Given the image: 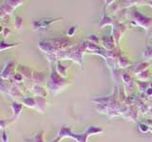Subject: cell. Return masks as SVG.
I'll return each mask as SVG.
<instances>
[{
	"label": "cell",
	"instance_id": "cell-1",
	"mask_svg": "<svg viewBox=\"0 0 152 142\" xmlns=\"http://www.w3.org/2000/svg\"><path fill=\"white\" fill-rule=\"evenodd\" d=\"M68 84L69 83L66 82V80H65L63 77H61L55 70H53L50 76L49 80L47 82V88L49 89L51 93L57 94V93H59L61 90H63Z\"/></svg>",
	"mask_w": 152,
	"mask_h": 142
},
{
	"label": "cell",
	"instance_id": "cell-2",
	"mask_svg": "<svg viewBox=\"0 0 152 142\" xmlns=\"http://www.w3.org/2000/svg\"><path fill=\"white\" fill-rule=\"evenodd\" d=\"M23 106L24 104L23 103H19L17 101H13L11 105V108L12 110V113H13V116L11 118V121H14L16 120V118H18V117L21 115V112H22V109H23Z\"/></svg>",
	"mask_w": 152,
	"mask_h": 142
},
{
	"label": "cell",
	"instance_id": "cell-3",
	"mask_svg": "<svg viewBox=\"0 0 152 142\" xmlns=\"http://www.w3.org/2000/svg\"><path fill=\"white\" fill-rule=\"evenodd\" d=\"M149 66V64L148 63H141V64H138V65H134V66H131V67L129 68L130 72L132 74L134 75H138L140 74L141 72H142V71L146 70V68Z\"/></svg>",
	"mask_w": 152,
	"mask_h": 142
},
{
	"label": "cell",
	"instance_id": "cell-4",
	"mask_svg": "<svg viewBox=\"0 0 152 142\" xmlns=\"http://www.w3.org/2000/svg\"><path fill=\"white\" fill-rule=\"evenodd\" d=\"M121 78L123 80L124 84H125V87L126 89L130 88L131 92H133V80L131 78V76L128 74V73H122ZM126 89H125L126 91Z\"/></svg>",
	"mask_w": 152,
	"mask_h": 142
},
{
	"label": "cell",
	"instance_id": "cell-5",
	"mask_svg": "<svg viewBox=\"0 0 152 142\" xmlns=\"http://www.w3.org/2000/svg\"><path fill=\"white\" fill-rule=\"evenodd\" d=\"M89 135H88L87 133H80V134H74V133L71 132L69 137H71V138L75 139L77 142H88Z\"/></svg>",
	"mask_w": 152,
	"mask_h": 142
},
{
	"label": "cell",
	"instance_id": "cell-6",
	"mask_svg": "<svg viewBox=\"0 0 152 142\" xmlns=\"http://www.w3.org/2000/svg\"><path fill=\"white\" fill-rule=\"evenodd\" d=\"M34 98L36 101V109L39 112L43 113L46 107V99L44 97H39V96H36Z\"/></svg>",
	"mask_w": 152,
	"mask_h": 142
},
{
	"label": "cell",
	"instance_id": "cell-7",
	"mask_svg": "<svg viewBox=\"0 0 152 142\" xmlns=\"http://www.w3.org/2000/svg\"><path fill=\"white\" fill-rule=\"evenodd\" d=\"M85 132L87 133L88 135H96V134H103L104 130L102 129L101 127H98V126H93V125H89L86 128Z\"/></svg>",
	"mask_w": 152,
	"mask_h": 142
},
{
	"label": "cell",
	"instance_id": "cell-8",
	"mask_svg": "<svg viewBox=\"0 0 152 142\" xmlns=\"http://www.w3.org/2000/svg\"><path fill=\"white\" fill-rule=\"evenodd\" d=\"M72 132L70 129V127L68 126H62L61 129L57 132V136L60 137V138H64V137H69V134Z\"/></svg>",
	"mask_w": 152,
	"mask_h": 142
},
{
	"label": "cell",
	"instance_id": "cell-9",
	"mask_svg": "<svg viewBox=\"0 0 152 142\" xmlns=\"http://www.w3.org/2000/svg\"><path fill=\"white\" fill-rule=\"evenodd\" d=\"M22 103L25 106L28 108H36V101H35V98H23L22 99Z\"/></svg>",
	"mask_w": 152,
	"mask_h": 142
},
{
	"label": "cell",
	"instance_id": "cell-10",
	"mask_svg": "<svg viewBox=\"0 0 152 142\" xmlns=\"http://www.w3.org/2000/svg\"><path fill=\"white\" fill-rule=\"evenodd\" d=\"M32 80L35 83H44V80H46V75L42 72H34V74L32 75Z\"/></svg>",
	"mask_w": 152,
	"mask_h": 142
},
{
	"label": "cell",
	"instance_id": "cell-11",
	"mask_svg": "<svg viewBox=\"0 0 152 142\" xmlns=\"http://www.w3.org/2000/svg\"><path fill=\"white\" fill-rule=\"evenodd\" d=\"M32 91H33V93H34V95L35 96H39V97H46L47 96V92H46V90L43 88V87H41V86H39V85H34V86L32 87Z\"/></svg>",
	"mask_w": 152,
	"mask_h": 142
},
{
	"label": "cell",
	"instance_id": "cell-12",
	"mask_svg": "<svg viewBox=\"0 0 152 142\" xmlns=\"http://www.w3.org/2000/svg\"><path fill=\"white\" fill-rule=\"evenodd\" d=\"M136 85L138 88V91L140 93H145V91L147 90V88L149 87V83L146 82H141V80H137L136 82Z\"/></svg>",
	"mask_w": 152,
	"mask_h": 142
},
{
	"label": "cell",
	"instance_id": "cell-13",
	"mask_svg": "<svg viewBox=\"0 0 152 142\" xmlns=\"http://www.w3.org/2000/svg\"><path fill=\"white\" fill-rule=\"evenodd\" d=\"M9 95L11 97H16V98L23 96V94L20 91V89H19L17 86H15V85H12L11 86V89H10V91H9Z\"/></svg>",
	"mask_w": 152,
	"mask_h": 142
},
{
	"label": "cell",
	"instance_id": "cell-14",
	"mask_svg": "<svg viewBox=\"0 0 152 142\" xmlns=\"http://www.w3.org/2000/svg\"><path fill=\"white\" fill-rule=\"evenodd\" d=\"M66 66H64V65H62L60 63L57 64V68H56V71H57V73H58L61 77H63V78H66Z\"/></svg>",
	"mask_w": 152,
	"mask_h": 142
},
{
	"label": "cell",
	"instance_id": "cell-15",
	"mask_svg": "<svg viewBox=\"0 0 152 142\" xmlns=\"http://www.w3.org/2000/svg\"><path fill=\"white\" fill-rule=\"evenodd\" d=\"M149 72L147 70H145V71H142V72H141L140 74H138L136 76V78L139 80H142V82H145V80H146L147 79L149 78Z\"/></svg>",
	"mask_w": 152,
	"mask_h": 142
},
{
	"label": "cell",
	"instance_id": "cell-16",
	"mask_svg": "<svg viewBox=\"0 0 152 142\" xmlns=\"http://www.w3.org/2000/svg\"><path fill=\"white\" fill-rule=\"evenodd\" d=\"M130 64V62L128 61L126 58H121L119 59V65L121 66V67H126V66H128Z\"/></svg>",
	"mask_w": 152,
	"mask_h": 142
},
{
	"label": "cell",
	"instance_id": "cell-17",
	"mask_svg": "<svg viewBox=\"0 0 152 142\" xmlns=\"http://www.w3.org/2000/svg\"><path fill=\"white\" fill-rule=\"evenodd\" d=\"M139 130L142 133H147L150 130V127L148 125L145 124V123H140V124H139Z\"/></svg>",
	"mask_w": 152,
	"mask_h": 142
},
{
	"label": "cell",
	"instance_id": "cell-18",
	"mask_svg": "<svg viewBox=\"0 0 152 142\" xmlns=\"http://www.w3.org/2000/svg\"><path fill=\"white\" fill-rule=\"evenodd\" d=\"M2 142H9L8 135L6 134V131L2 130Z\"/></svg>",
	"mask_w": 152,
	"mask_h": 142
},
{
	"label": "cell",
	"instance_id": "cell-19",
	"mask_svg": "<svg viewBox=\"0 0 152 142\" xmlns=\"http://www.w3.org/2000/svg\"><path fill=\"white\" fill-rule=\"evenodd\" d=\"M145 95H146V97L147 98H150L152 96V88L151 87H148L147 88V90L145 91Z\"/></svg>",
	"mask_w": 152,
	"mask_h": 142
},
{
	"label": "cell",
	"instance_id": "cell-20",
	"mask_svg": "<svg viewBox=\"0 0 152 142\" xmlns=\"http://www.w3.org/2000/svg\"><path fill=\"white\" fill-rule=\"evenodd\" d=\"M61 140V138H60V137H58V136H57L56 137V138L54 139V140H52V141H50V142H59Z\"/></svg>",
	"mask_w": 152,
	"mask_h": 142
},
{
	"label": "cell",
	"instance_id": "cell-21",
	"mask_svg": "<svg viewBox=\"0 0 152 142\" xmlns=\"http://www.w3.org/2000/svg\"><path fill=\"white\" fill-rule=\"evenodd\" d=\"M148 115L152 117V108H150V110H149V112H148Z\"/></svg>",
	"mask_w": 152,
	"mask_h": 142
},
{
	"label": "cell",
	"instance_id": "cell-22",
	"mask_svg": "<svg viewBox=\"0 0 152 142\" xmlns=\"http://www.w3.org/2000/svg\"><path fill=\"white\" fill-rule=\"evenodd\" d=\"M149 131H150V132L152 133V128H151V127H150V130H149Z\"/></svg>",
	"mask_w": 152,
	"mask_h": 142
}]
</instances>
